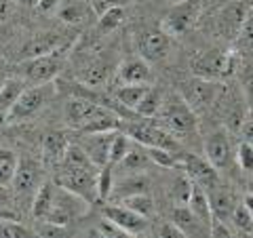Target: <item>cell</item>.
I'll return each mask as SVG.
<instances>
[{
	"mask_svg": "<svg viewBox=\"0 0 253 238\" xmlns=\"http://www.w3.org/2000/svg\"><path fill=\"white\" fill-rule=\"evenodd\" d=\"M158 238H188L173 221H165L158 226Z\"/></svg>",
	"mask_w": 253,
	"mask_h": 238,
	"instance_id": "46",
	"label": "cell"
},
{
	"mask_svg": "<svg viewBox=\"0 0 253 238\" xmlns=\"http://www.w3.org/2000/svg\"><path fill=\"white\" fill-rule=\"evenodd\" d=\"M83 238H106V236L101 234L97 228H93V230H89V232H84V236H83Z\"/></svg>",
	"mask_w": 253,
	"mask_h": 238,
	"instance_id": "49",
	"label": "cell"
},
{
	"mask_svg": "<svg viewBox=\"0 0 253 238\" xmlns=\"http://www.w3.org/2000/svg\"><path fill=\"white\" fill-rule=\"evenodd\" d=\"M19 2L28 4V6H36V4H38V0H19Z\"/></svg>",
	"mask_w": 253,
	"mask_h": 238,
	"instance_id": "50",
	"label": "cell"
},
{
	"mask_svg": "<svg viewBox=\"0 0 253 238\" xmlns=\"http://www.w3.org/2000/svg\"><path fill=\"white\" fill-rule=\"evenodd\" d=\"M181 166H184V171H186V175L190 177V181L196 184V186H201L205 192L211 190V188H215L221 181L219 173L201 156H194V154L184 156V162H181Z\"/></svg>",
	"mask_w": 253,
	"mask_h": 238,
	"instance_id": "14",
	"label": "cell"
},
{
	"mask_svg": "<svg viewBox=\"0 0 253 238\" xmlns=\"http://www.w3.org/2000/svg\"><path fill=\"white\" fill-rule=\"evenodd\" d=\"M129 146H131V139L126 137L125 133L116 131V133H114V137H112V144H110L108 164H110V166H116V164L125 158V154H126V150H129Z\"/></svg>",
	"mask_w": 253,
	"mask_h": 238,
	"instance_id": "37",
	"label": "cell"
},
{
	"mask_svg": "<svg viewBox=\"0 0 253 238\" xmlns=\"http://www.w3.org/2000/svg\"><path fill=\"white\" fill-rule=\"evenodd\" d=\"M148 164H150V158L146 154V148L139 146V144H131L129 150H126L125 158L116 166H121L123 171H129V175H133V173L144 171ZM116 166H114V169H116Z\"/></svg>",
	"mask_w": 253,
	"mask_h": 238,
	"instance_id": "28",
	"label": "cell"
},
{
	"mask_svg": "<svg viewBox=\"0 0 253 238\" xmlns=\"http://www.w3.org/2000/svg\"><path fill=\"white\" fill-rule=\"evenodd\" d=\"M53 190H55V184L53 181H42L38 186L34 198L30 202V209H32V217L36 221H41L46 217V213L51 209V202H53Z\"/></svg>",
	"mask_w": 253,
	"mask_h": 238,
	"instance_id": "27",
	"label": "cell"
},
{
	"mask_svg": "<svg viewBox=\"0 0 253 238\" xmlns=\"http://www.w3.org/2000/svg\"><path fill=\"white\" fill-rule=\"evenodd\" d=\"M192 68L201 74V78H221V76H230L234 72V59L230 53L226 51H207L203 53L199 59L192 61Z\"/></svg>",
	"mask_w": 253,
	"mask_h": 238,
	"instance_id": "11",
	"label": "cell"
},
{
	"mask_svg": "<svg viewBox=\"0 0 253 238\" xmlns=\"http://www.w3.org/2000/svg\"><path fill=\"white\" fill-rule=\"evenodd\" d=\"M221 93V84H217L215 80H209V78H190L179 84V97L186 101L188 108L192 112H201V110L209 108L211 104H215L217 97Z\"/></svg>",
	"mask_w": 253,
	"mask_h": 238,
	"instance_id": "7",
	"label": "cell"
},
{
	"mask_svg": "<svg viewBox=\"0 0 253 238\" xmlns=\"http://www.w3.org/2000/svg\"><path fill=\"white\" fill-rule=\"evenodd\" d=\"M89 207L91 204H86L83 198H78L76 194L55 186L51 209L46 213V217L41 221H49V224H57V226H70L72 221L81 219L84 213L89 211Z\"/></svg>",
	"mask_w": 253,
	"mask_h": 238,
	"instance_id": "5",
	"label": "cell"
},
{
	"mask_svg": "<svg viewBox=\"0 0 253 238\" xmlns=\"http://www.w3.org/2000/svg\"><path fill=\"white\" fill-rule=\"evenodd\" d=\"M135 44L144 61H161L171 51V36L163 28H146L135 36Z\"/></svg>",
	"mask_w": 253,
	"mask_h": 238,
	"instance_id": "10",
	"label": "cell"
},
{
	"mask_svg": "<svg viewBox=\"0 0 253 238\" xmlns=\"http://www.w3.org/2000/svg\"><path fill=\"white\" fill-rule=\"evenodd\" d=\"M148 188H150V181L144 175H126L123 179H118L116 184L112 186V192L110 196H116V198H126V196H135V194H148Z\"/></svg>",
	"mask_w": 253,
	"mask_h": 238,
	"instance_id": "23",
	"label": "cell"
},
{
	"mask_svg": "<svg viewBox=\"0 0 253 238\" xmlns=\"http://www.w3.org/2000/svg\"><path fill=\"white\" fill-rule=\"evenodd\" d=\"M190 190H192V181H190V177L186 175H177L175 179L171 181L169 186V196L175 207H186L188 204V198H190Z\"/></svg>",
	"mask_w": 253,
	"mask_h": 238,
	"instance_id": "34",
	"label": "cell"
},
{
	"mask_svg": "<svg viewBox=\"0 0 253 238\" xmlns=\"http://www.w3.org/2000/svg\"><path fill=\"white\" fill-rule=\"evenodd\" d=\"M236 160L241 164V171L243 173H251L253 169V148H251V141H243L236 150Z\"/></svg>",
	"mask_w": 253,
	"mask_h": 238,
	"instance_id": "43",
	"label": "cell"
},
{
	"mask_svg": "<svg viewBox=\"0 0 253 238\" xmlns=\"http://www.w3.org/2000/svg\"><path fill=\"white\" fill-rule=\"evenodd\" d=\"M17 162H19L17 152H13L9 148H0V188L11 186L15 171H17Z\"/></svg>",
	"mask_w": 253,
	"mask_h": 238,
	"instance_id": "32",
	"label": "cell"
},
{
	"mask_svg": "<svg viewBox=\"0 0 253 238\" xmlns=\"http://www.w3.org/2000/svg\"><path fill=\"white\" fill-rule=\"evenodd\" d=\"M68 46V40L57 32H41V34L32 36L30 40H26L19 49V59H34V57H42L55 51H61Z\"/></svg>",
	"mask_w": 253,
	"mask_h": 238,
	"instance_id": "13",
	"label": "cell"
},
{
	"mask_svg": "<svg viewBox=\"0 0 253 238\" xmlns=\"http://www.w3.org/2000/svg\"><path fill=\"white\" fill-rule=\"evenodd\" d=\"M161 101H163V95L158 89H154V86H150V91L146 93V97L141 99V104L135 108V112L139 118H152L158 114V108H161Z\"/></svg>",
	"mask_w": 253,
	"mask_h": 238,
	"instance_id": "36",
	"label": "cell"
},
{
	"mask_svg": "<svg viewBox=\"0 0 253 238\" xmlns=\"http://www.w3.org/2000/svg\"><path fill=\"white\" fill-rule=\"evenodd\" d=\"M171 221L175 224L188 238H209V228L196 219L188 207H175L171 213Z\"/></svg>",
	"mask_w": 253,
	"mask_h": 238,
	"instance_id": "22",
	"label": "cell"
},
{
	"mask_svg": "<svg viewBox=\"0 0 253 238\" xmlns=\"http://www.w3.org/2000/svg\"><path fill=\"white\" fill-rule=\"evenodd\" d=\"M11 15V0H0V21H6Z\"/></svg>",
	"mask_w": 253,
	"mask_h": 238,
	"instance_id": "48",
	"label": "cell"
},
{
	"mask_svg": "<svg viewBox=\"0 0 253 238\" xmlns=\"http://www.w3.org/2000/svg\"><path fill=\"white\" fill-rule=\"evenodd\" d=\"M230 219L234 221V226L241 230L243 234L251 236V230H253V215H251V209L245 207V204H236Z\"/></svg>",
	"mask_w": 253,
	"mask_h": 238,
	"instance_id": "39",
	"label": "cell"
},
{
	"mask_svg": "<svg viewBox=\"0 0 253 238\" xmlns=\"http://www.w3.org/2000/svg\"><path fill=\"white\" fill-rule=\"evenodd\" d=\"M34 234L38 238H70V230H68V226L49 224V221H38L36 228H34Z\"/></svg>",
	"mask_w": 253,
	"mask_h": 238,
	"instance_id": "40",
	"label": "cell"
},
{
	"mask_svg": "<svg viewBox=\"0 0 253 238\" xmlns=\"http://www.w3.org/2000/svg\"><path fill=\"white\" fill-rule=\"evenodd\" d=\"M42 184V169L34 158H19L17 171L11 181V186L15 188V194L21 202H32L38 186Z\"/></svg>",
	"mask_w": 253,
	"mask_h": 238,
	"instance_id": "9",
	"label": "cell"
},
{
	"mask_svg": "<svg viewBox=\"0 0 253 238\" xmlns=\"http://www.w3.org/2000/svg\"><path fill=\"white\" fill-rule=\"evenodd\" d=\"M205 160H207L217 173L230 169L232 164V144L226 131H215L205 139Z\"/></svg>",
	"mask_w": 253,
	"mask_h": 238,
	"instance_id": "12",
	"label": "cell"
},
{
	"mask_svg": "<svg viewBox=\"0 0 253 238\" xmlns=\"http://www.w3.org/2000/svg\"><path fill=\"white\" fill-rule=\"evenodd\" d=\"M209 2V0H203V9H205V4H207Z\"/></svg>",
	"mask_w": 253,
	"mask_h": 238,
	"instance_id": "52",
	"label": "cell"
},
{
	"mask_svg": "<svg viewBox=\"0 0 253 238\" xmlns=\"http://www.w3.org/2000/svg\"><path fill=\"white\" fill-rule=\"evenodd\" d=\"M53 184L76 194L78 198H83L86 204H93L99 200L97 169H66V166H59V173L55 175Z\"/></svg>",
	"mask_w": 253,
	"mask_h": 238,
	"instance_id": "2",
	"label": "cell"
},
{
	"mask_svg": "<svg viewBox=\"0 0 253 238\" xmlns=\"http://www.w3.org/2000/svg\"><path fill=\"white\" fill-rule=\"evenodd\" d=\"M146 154L150 158V162H154L163 169H177L181 164L177 160V154L171 152V150H163V148H146Z\"/></svg>",
	"mask_w": 253,
	"mask_h": 238,
	"instance_id": "38",
	"label": "cell"
},
{
	"mask_svg": "<svg viewBox=\"0 0 253 238\" xmlns=\"http://www.w3.org/2000/svg\"><path fill=\"white\" fill-rule=\"evenodd\" d=\"M63 63H66V49L55 51L42 57H34V59H23L19 63V74L23 82H32L36 86L41 84H49L55 76L61 72Z\"/></svg>",
	"mask_w": 253,
	"mask_h": 238,
	"instance_id": "3",
	"label": "cell"
},
{
	"mask_svg": "<svg viewBox=\"0 0 253 238\" xmlns=\"http://www.w3.org/2000/svg\"><path fill=\"white\" fill-rule=\"evenodd\" d=\"M121 133H125L133 144H139L144 148H163L175 152L177 144L167 131L158 129L152 122H148V118H137V120H123L121 118Z\"/></svg>",
	"mask_w": 253,
	"mask_h": 238,
	"instance_id": "1",
	"label": "cell"
},
{
	"mask_svg": "<svg viewBox=\"0 0 253 238\" xmlns=\"http://www.w3.org/2000/svg\"><path fill=\"white\" fill-rule=\"evenodd\" d=\"M125 17H126L125 6H108V9L101 11L97 19V32L99 34H110L125 21Z\"/></svg>",
	"mask_w": 253,
	"mask_h": 238,
	"instance_id": "31",
	"label": "cell"
},
{
	"mask_svg": "<svg viewBox=\"0 0 253 238\" xmlns=\"http://www.w3.org/2000/svg\"><path fill=\"white\" fill-rule=\"evenodd\" d=\"M108 61H104V59H93L89 66H86L84 70H83V74H81V80L84 82V84H91V86H97V84H101L108 78Z\"/></svg>",
	"mask_w": 253,
	"mask_h": 238,
	"instance_id": "35",
	"label": "cell"
},
{
	"mask_svg": "<svg viewBox=\"0 0 253 238\" xmlns=\"http://www.w3.org/2000/svg\"><path fill=\"white\" fill-rule=\"evenodd\" d=\"M209 238H234V236H232V232L228 230V226L224 224V221L213 217L211 224H209Z\"/></svg>",
	"mask_w": 253,
	"mask_h": 238,
	"instance_id": "45",
	"label": "cell"
},
{
	"mask_svg": "<svg viewBox=\"0 0 253 238\" xmlns=\"http://www.w3.org/2000/svg\"><path fill=\"white\" fill-rule=\"evenodd\" d=\"M99 104H95L91 99H84V97H72L63 108V118L66 122L72 126V129L81 131L83 126L89 122V118L93 116V112L97 110Z\"/></svg>",
	"mask_w": 253,
	"mask_h": 238,
	"instance_id": "18",
	"label": "cell"
},
{
	"mask_svg": "<svg viewBox=\"0 0 253 238\" xmlns=\"http://www.w3.org/2000/svg\"><path fill=\"white\" fill-rule=\"evenodd\" d=\"M118 80L123 84H150L152 70L144 59H126L118 66Z\"/></svg>",
	"mask_w": 253,
	"mask_h": 238,
	"instance_id": "21",
	"label": "cell"
},
{
	"mask_svg": "<svg viewBox=\"0 0 253 238\" xmlns=\"http://www.w3.org/2000/svg\"><path fill=\"white\" fill-rule=\"evenodd\" d=\"M207 198H209V207H211V215L215 217V219H219V221H226L230 219V215H232V211H234V207H236V200H234V194L228 190L224 184H219L215 186V188H211V190H207Z\"/></svg>",
	"mask_w": 253,
	"mask_h": 238,
	"instance_id": "17",
	"label": "cell"
},
{
	"mask_svg": "<svg viewBox=\"0 0 253 238\" xmlns=\"http://www.w3.org/2000/svg\"><path fill=\"white\" fill-rule=\"evenodd\" d=\"M121 129V116L110 106H97V110L93 112V116L89 118L81 133L83 135H91V133H108V131H118Z\"/></svg>",
	"mask_w": 253,
	"mask_h": 238,
	"instance_id": "19",
	"label": "cell"
},
{
	"mask_svg": "<svg viewBox=\"0 0 253 238\" xmlns=\"http://www.w3.org/2000/svg\"><path fill=\"white\" fill-rule=\"evenodd\" d=\"M46 99H49V89H46V84L26 89L17 97V101L9 108V112L4 116V124H15V122L28 120V118H32L36 112H41L42 106L46 104Z\"/></svg>",
	"mask_w": 253,
	"mask_h": 238,
	"instance_id": "8",
	"label": "cell"
},
{
	"mask_svg": "<svg viewBox=\"0 0 253 238\" xmlns=\"http://www.w3.org/2000/svg\"><path fill=\"white\" fill-rule=\"evenodd\" d=\"M116 131H108V133H91L84 135V139L81 141V146L84 150V154L89 156V160L101 169V166L108 164V152H110V144H112Z\"/></svg>",
	"mask_w": 253,
	"mask_h": 238,
	"instance_id": "16",
	"label": "cell"
},
{
	"mask_svg": "<svg viewBox=\"0 0 253 238\" xmlns=\"http://www.w3.org/2000/svg\"><path fill=\"white\" fill-rule=\"evenodd\" d=\"M4 80H6V76H4L2 72H0V86H2V84H4Z\"/></svg>",
	"mask_w": 253,
	"mask_h": 238,
	"instance_id": "51",
	"label": "cell"
},
{
	"mask_svg": "<svg viewBox=\"0 0 253 238\" xmlns=\"http://www.w3.org/2000/svg\"><path fill=\"white\" fill-rule=\"evenodd\" d=\"M186 207L190 209V213H192L196 219L203 221V224L209 228L213 215H211V207H209V198H207V194H205V190L201 186L192 184V190H190V198H188Z\"/></svg>",
	"mask_w": 253,
	"mask_h": 238,
	"instance_id": "24",
	"label": "cell"
},
{
	"mask_svg": "<svg viewBox=\"0 0 253 238\" xmlns=\"http://www.w3.org/2000/svg\"><path fill=\"white\" fill-rule=\"evenodd\" d=\"M101 215H104V219L112 221L114 226L126 230L129 234L137 236V234H144L148 230V219L137 215V213H133L129 209L125 207H118V204H108V207L101 209Z\"/></svg>",
	"mask_w": 253,
	"mask_h": 238,
	"instance_id": "15",
	"label": "cell"
},
{
	"mask_svg": "<svg viewBox=\"0 0 253 238\" xmlns=\"http://www.w3.org/2000/svg\"><path fill=\"white\" fill-rule=\"evenodd\" d=\"M93 4H89L86 0H61L57 6L59 19L68 26H83L93 17Z\"/></svg>",
	"mask_w": 253,
	"mask_h": 238,
	"instance_id": "20",
	"label": "cell"
},
{
	"mask_svg": "<svg viewBox=\"0 0 253 238\" xmlns=\"http://www.w3.org/2000/svg\"><path fill=\"white\" fill-rule=\"evenodd\" d=\"M201 15H203V0H179L165 15L163 30L169 36H181L199 23Z\"/></svg>",
	"mask_w": 253,
	"mask_h": 238,
	"instance_id": "6",
	"label": "cell"
},
{
	"mask_svg": "<svg viewBox=\"0 0 253 238\" xmlns=\"http://www.w3.org/2000/svg\"><path fill=\"white\" fill-rule=\"evenodd\" d=\"M23 91H26V82L21 78H6L4 84L0 86V124H4V116L9 108L17 101Z\"/></svg>",
	"mask_w": 253,
	"mask_h": 238,
	"instance_id": "26",
	"label": "cell"
},
{
	"mask_svg": "<svg viewBox=\"0 0 253 238\" xmlns=\"http://www.w3.org/2000/svg\"><path fill=\"white\" fill-rule=\"evenodd\" d=\"M148 91H150V84H123L116 89L114 97L125 110L135 112V108L141 104V99L146 97Z\"/></svg>",
	"mask_w": 253,
	"mask_h": 238,
	"instance_id": "25",
	"label": "cell"
},
{
	"mask_svg": "<svg viewBox=\"0 0 253 238\" xmlns=\"http://www.w3.org/2000/svg\"><path fill=\"white\" fill-rule=\"evenodd\" d=\"M112 173H114V166H101V169L97 171V196L99 200H106V198H110V192H112Z\"/></svg>",
	"mask_w": 253,
	"mask_h": 238,
	"instance_id": "41",
	"label": "cell"
},
{
	"mask_svg": "<svg viewBox=\"0 0 253 238\" xmlns=\"http://www.w3.org/2000/svg\"><path fill=\"white\" fill-rule=\"evenodd\" d=\"M59 166H66V169H97L78 144H68L66 152H63V156H61Z\"/></svg>",
	"mask_w": 253,
	"mask_h": 238,
	"instance_id": "30",
	"label": "cell"
},
{
	"mask_svg": "<svg viewBox=\"0 0 253 238\" xmlns=\"http://www.w3.org/2000/svg\"><path fill=\"white\" fill-rule=\"evenodd\" d=\"M121 204L125 209H129L133 213H137V215L150 219L154 213V200L150 194H135V196H126L121 200Z\"/></svg>",
	"mask_w": 253,
	"mask_h": 238,
	"instance_id": "33",
	"label": "cell"
},
{
	"mask_svg": "<svg viewBox=\"0 0 253 238\" xmlns=\"http://www.w3.org/2000/svg\"><path fill=\"white\" fill-rule=\"evenodd\" d=\"M68 144H70V141L66 139V135H63V133L53 131V133L46 135V137L42 139V152H44L46 162L59 164L61 156H63V152H66V148H68Z\"/></svg>",
	"mask_w": 253,
	"mask_h": 238,
	"instance_id": "29",
	"label": "cell"
},
{
	"mask_svg": "<svg viewBox=\"0 0 253 238\" xmlns=\"http://www.w3.org/2000/svg\"><path fill=\"white\" fill-rule=\"evenodd\" d=\"M0 238H38L34 230L23 228L15 221H0Z\"/></svg>",
	"mask_w": 253,
	"mask_h": 238,
	"instance_id": "42",
	"label": "cell"
},
{
	"mask_svg": "<svg viewBox=\"0 0 253 238\" xmlns=\"http://www.w3.org/2000/svg\"><path fill=\"white\" fill-rule=\"evenodd\" d=\"M97 230H99V232L104 234L106 238H137V236L129 234L126 230L114 226L112 221H108V219H101V221H99V226H97Z\"/></svg>",
	"mask_w": 253,
	"mask_h": 238,
	"instance_id": "44",
	"label": "cell"
},
{
	"mask_svg": "<svg viewBox=\"0 0 253 238\" xmlns=\"http://www.w3.org/2000/svg\"><path fill=\"white\" fill-rule=\"evenodd\" d=\"M59 2H61V0H38L36 9L41 13H51V11H57Z\"/></svg>",
	"mask_w": 253,
	"mask_h": 238,
	"instance_id": "47",
	"label": "cell"
},
{
	"mask_svg": "<svg viewBox=\"0 0 253 238\" xmlns=\"http://www.w3.org/2000/svg\"><path fill=\"white\" fill-rule=\"evenodd\" d=\"M156 116H161L165 126L175 135H190L196 131V114L188 108V104L177 93H171L161 101Z\"/></svg>",
	"mask_w": 253,
	"mask_h": 238,
	"instance_id": "4",
	"label": "cell"
}]
</instances>
